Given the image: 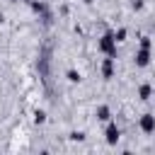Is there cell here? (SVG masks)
<instances>
[{
  "instance_id": "obj_13",
  "label": "cell",
  "mask_w": 155,
  "mask_h": 155,
  "mask_svg": "<svg viewBox=\"0 0 155 155\" xmlns=\"http://www.w3.org/2000/svg\"><path fill=\"white\" fill-rule=\"evenodd\" d=\"M140 46H143V48H150V46H153L150 36H140Z\"/></svg>"
},
{
  "instance_id": "obj_15",
  "label": "cell",
  "mask_w": 155,
  "mask_h": 155,
  "mask_svg": "<svg viewBox=\"0 0 155 155\" xmlns=\"http://www.w3.org/2000/svg\"><path fill=\"white\" fill-rule=\"evenodd\" d=\"M0 24H2V15H0Z\"/></svg>"
},
{
  "instance_id": "obj_2",
  "label": "cell",
  "mask_w": 155,
  "mask_h": 155,
  "mask_svg": "<svg viewBox=\"0 0 155 155\" xmlns=\"http://www.w3.org/2000/svg\"><path fill=\"white\" fill-rule=\"evenodd\" d=\"M104 138H107V143H109V145H116V143H119V138H121V131H119L116 121H107V128H104Z\"/></svg>"
},
{
  "instance_id": "obj_8",
  "label": "cell",
  "mask_w": 155,
  "mask_h": 155,
  "mask_svg": "<svg viewBox=\"0 0 155 155\" xmlns=\"http://www.w3.org/2000/svg\"><path fill=\"white\" fill-rule=\"evenodd\" d=\"M31 10H34L36 15H44V17L48 19V15H46V5H44V2H39V0H31Z\"/></svg>"
},
{
  "instance_id": "obj_12",
  "label": "cell",
  "mask_w": 155,
  "mask_h": 155,
  "mask_svg": "<svg viewBox=\"0 0 155 155\" xmlns=\"http://www.w3.org/2000/svg\"><path fill=\"white\" fill-rule=\"evenodd\" d=\"M70 140H85V133L82 131H73L70 133Z\"/></svg>"
},
{
  "instance_id": "obj_3",
  "label": "cell",
  "mask_w": 155,
  "mask_h": 155,
  "mask_svg": "<svg viewBox=\"0 0 155 155\" xmlns=\"http://www.w3.org/2000/svg\"><path fill=\"white\" fill-rule=\"evenodd\" d=\"M138 126H140L143 133H155V116L153 114H143L140 121H138Z\"/></svg>"
},
{
  "instance_id": "obj_5",
  "label": "cell",
  "mask_w": 155,
  "mask_h": 155,
  "mask_svg": "<svg viewBox=\"0 0 155 155\" xmlns=\"http://www.w3.org/2000/svg\"><path fill=\"white\" fill-rule=\"evenodd\" d=\"M102 78H104V80H111V78H114V58H111V56H107V58L102 61Z\"/></svg>"
},
{
  "instance_id": "obj_6",
  "label": "cell",
  "mask_w": 155,
  "mask_h": 155,
  "mask_svg": "<svg viewBox=\"0 0 155 155\" xmlns=\"http://www.w3.org/2000/svg\"><path fill=\"white\" fill-rule=\"evenodd\" d=\"M97 119H99V121H104V124H107V121H111V109H109L107 104L97 107Z\"/></svg>"
},
{
  "instance_id": "obj_11",
  "label": "cell",
  "mask_w": 155,
  "mask_h": 155,
  "mask_svg": "<svg viewBox=\"0 0 155 155\" xmlns=\"http://www.w3.org/2000/svg\"><path fill=\"white\" fill-rule=\"evenodd\" d=\"M44 121H46V111L44 109H36L34 111V124H44Z\"/></svg>"
},
{
  "instance_id": "obj_14",
  "label": "cell",
  "mask_w": 155,
  "mask_h": 155,
  "mask_svg": "<svg viewBox=\"0 0 155 155\" xmlns=\"http://www.w3.org/2000/svg\"><path fill=\"white\" fill-rule=\"evenodd\" d=\"M143 5H145L143 0H133V2H131V7H133L136 12H138V10H143Z\"/></svg>"
},
{
  "instance_id": "obj_4",
  "label": "cell",
  "mask_w": 155,
  "mask_h": 155,
  "mask_svg": "<svg viewBox=\"0 0 155 155\" xmlns=\"http://www.w3.org/2000/svg\"><path fill=\"white\" fill-rule=\"evenodd\" d=\"M133 61H136V68H145V65L150 63V48H143V46H140V48L136 51V58H133Z\"/></svg>"
},
{
  "instance_id": "obj_1",
  "label": "cell",
  "mask_w": 155,
  "mask_h": 155,
  "mask_svg": "<svg viewBox=\"0 0 155 155\" xmlns=\"http://www.w3.org/2000/svg\"><path fill=\"white\" fill-rule=\"evenodd\" d=\"M97 48L104 53V56H116V39H114V31H104L97 41Z\"/></svg>"
},
{
  "instance_id": "obj_9",
  "label": "cell",
  "mask_w": 155,
  "mask_h": 155,
  "mask_svg": "<svg viewBox=\"0 0 155 155\" xmlns=\"http://www.w3.org/2000/svg\"><path fill=\"white\" fill-rule=\"evenodd\" d=\"M126 36H128V31L121 27V29H116L114 31V39H116V44H121V41H126Z\"/></svg>"
},
{
  "instance_id": "obj_10",
  "label": "cell",
  "mask_w": 155,
  "mask_h": 155,
  "mask_svg": "<svg viewBox=\"0 0 155 155\" xmlns=\"http://www.w3.org/2000/svg\"><path fill=\"white\" fill-rule=\"evenodd\" d=\"M65 78H68L70 82H80V80H82V75H80L78 70H68V73H65Z\"/></svg>"
},
{
  "instance_id": "obj_7",
  "label": "cell",
  "mask_w": 155,
  "mask_h": 155,
  "mask_svg": "<svg viewBox=\"0 0 155 155\" xmlns=\"http://www.w3.org/2000/svg\"><path fill=\"white\" fill-rule=\"evenodd\" d=\"M138 97H140V99H143V102H148V99H150V97H153V87H150V85H148V82H143V85H140V87H138Z\"/></svg>"
}]
</instances>
